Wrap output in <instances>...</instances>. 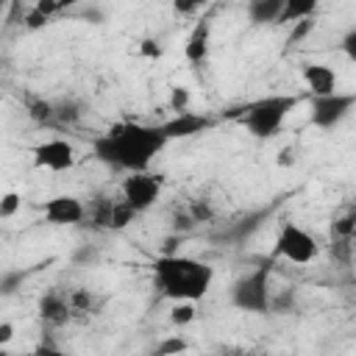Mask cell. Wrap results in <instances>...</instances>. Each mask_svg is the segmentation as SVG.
Segmentation results:
<instances>
[{
  "label": "cell",
  "mask_w": 356,
  "mask_h": 356,
  "mask_svg": "<svg viewBox=\"0 0 356 356\" xmlns=\"http://www.w3.org/2000/svg\"><path fill=\"white\" fill-rule=\"evenodd\" d=\"M209 50H211V19H209V17H200V19L192 25L189 36H186L184 58H186L189 64L200 67V64H206Z\"/></svg>",
  "instance_id": "12"
},
{
  "label": "cell",
  "mask_w": 356,
  "mask_h": 356,
  "mask_svg": "<svg viewBox=\"0 0 356 356\" xmlns=\"http://www.w3.org/2000/svg\"><path fill=\"white\" fill-rule=\"evenodd\" d=\"M0 356H11V353H8V350H0Z\"/></svg>",
  "instance_id": "33"
},
{
  "label": "cell",
  "mask_w": 356,
  "mask_h": 356,
  "mask_svg": "<svg viewBox=\"0 0 356 356\" xmlns=\"http://www.w3.org/2000/svg\"><path fill=\"white\" fill-rule=\"evenodd\" d=\"M67 298H70L72 314H75V312H81V314H89V312H95V309H97V300H95V295H92L89 289H72Z\"/></svg>",
  "instance_id": "18"
},
{
  "label": "cell",
  "mask_w": 356,
  "mask_h": 356,
  "mask_svg": "<svg viewBox=\"0 0 356 356\" xmlns=\"http://www.w3.org/2000/svg\"><path fill=\"white\" fill-rule=\"evenodd\" d=\"M153 284L156 289L172 300H203L214 284V270L211 264L192 259V256H181V253H161L159 259H153Z\"/></svg>",
  "instance_id": "2"
},
{
  "label": "cell",
  "mask_w": 356,
  "mask_h": 356,
  "mask_svg": "<svg viewBox=\"0 0 356 356\" xmlns=\"http://www.w3.org/2000/svg\"><path fill=\"white\" fill-rule=\"evenodd\" d=\"M11 339H14V323H11V320H3V323H0V345L6 348Z\"/></svg>",
  "instance_id": "29"
},
{
  "label": "cell",
  "mask_w": 356,
  "mask_h": 356,
  "mask_svg": "<svg viewBox=\"0 0 356 356\" xmlns=\"http://www.w3.org/2000/svg\"><path fill=\"white\" fill-rule=\"evenodd\" d=\"M161 125L145 122H117L92 142V153L111 170L122 172H147L153 159L167 147Z\"/></svg>",
  "instance_id": "1"
},
{
  "label": "cell",
  "mask_w": 356,
  "mask_h": 356,
  "mask_svg": "<svg viewBox=\"0 0 356 356\" xmlns=\"http://www.w3.org/2000/svg\"><path fill=\"white\" fill-rule=\"evenodd\" d=\"M295 106H298V95H267V97L248 103L239 114V122L248 128L250 136L273 139L284 128V122Z\"/></svg>",
  "instance_id": "3"
},
{
  "label": "cell",
  "mask_w": 356,
  "mask_h": 356,
  "mask_svg": "<svg viewBox=\"0 0 356 356\" xmlns=\"http://www.w3.org/2000/svg\"><path fill=\"white\" fill-rule=\"evenodd\" d=\"M22 209V195L19 192H3L0 197V220H11Z\"/></svg>",
  "instance_id": "24"
},
{
  "label": "cell",
  "mask_w": 356,
  "mask_h": 356,
  "mask_svg": "<svg viewBox=\"0 0 356 356\" xmlns=\"http://www.w3.org/2000/svg\"><path fill=\"white\" fill-rule=\"evenodd\" d=\"M331 234H334V239H353L356 236V211H348L345 217H339L331 225Z\"/></svg>",
  "instance_id": "21"
},
{
  "label": "cell",
  "mask_w": 356,
  "mask_h": 356,
  "mask_svg": "<svg viewBox=\"0 0 356 356\" xmlns=\"http://www.w3.org/2000/svg\"><path fill=\"white\" fill-rule=\"evenodd\" d=\"M200 8H203V3H175V11L178 14H195Z\"/></svg>",
  "instance_id": "32"
},
{
  "label": "cell",
  "mask_w": 356,
  "mask_h": 356,
  "mask_svg": "<svg viewBox=\"0 0 356 356\" xmlns=\"http://www.w3.org/2000/svg\"><path fill=\"white\" fill-rule=\"evenodd\" d=\"M39 314L47 325L53 328H61L72 320V306H70V298L67 295H58V292H47L42 295L39 300Z\"/></svg>",
  "instance_id": "14"
},
{
  "label": "cell",
  "mask_w": 356,
  "mask_h": 356,
  "mask_svg": "<svg viewBox=\"0 0 356 356\" xmlns=\"http://www.w3.org/2000/svg\"><path fill=\"white\" fill-rule=\"evenodd\" d=\"M189 348V342L184 339V337H167V339H161L156 348H153V353L150 356H178V353H184Z\"/></svg>",
  "instance_id": "20"
},
{
  "label": "cell",
  "mask_w": 356,
  "mask_h": 356,
  "mask_svg": "<svg viewBox=\"0 0 356 356\" xmlns=\"http://www.w3.org/2000/svg\"><path fill=\"white\" fill-rule=\"evenodd\" d=\"M312 31H314V17H312V19H303V22H298V25H292L286 44H298V42H300V39H306Z\"/></svg>",
  "instance_id": "27"
},
{
  "label": "cell",
  "mask_w": 356,
  "mask_h": 356,
  "mask_svg": "<svg viewBox=\"0 0 356 356\" xmlns=\"http://www.w3.org/2000/svg\"><path fill=\"white\" fill-rule=\"evenodd\" d=\"M136 50H139V56L147 58V61H159V58L164 56V44H161L159 39H153V36H145Z\"/></svg>",
  "instance_id": "25"
},
{
  "label": "cell",
  "mask_w": 356,
  "mask_h": 356,
  "mask_svg": "<svg viewBox=\"0 0 356 356\" xmlns=\"http://www.w3.org/2000/svg\"><path fill=\"white\" fill-rule=\"evenodd\" d=\"M189 103H192V95L186 86H172L170 89V108L175 114H186L189 111Z\"/></svg>",
  "instance_id": "23"
},
{
  "label": "cell",
  "mask_w": 356,
  "mask_h": 356,
  "mask_svg": "<svg viewBox=\"0 0 356 356\" xmlns=\"http://www.w3.org/2000/svg\"><path fill=\"white\" fill-rule=\"evenodd\" d=\"M300 78L309 89V97H328V95H337V86H339V75L334 67L328 64H320V61H309L300 67Z\"/></svg>",
  "instance_id": "11"
},
{
  "label": "cell",
  "mask_w": 356,
  "mask_h": 356,
  "mask_svg": "<svg viewBox=\"0 0 356 356\" xmlns=\"http://www.w3.org/2000/svg\"><path fill=\"white\" fill-rule=\"evenodd\" d=\"M278 164H281V167L295 164V147H292V145H286V147L278 150Z\"/></svg>",
  "instance_id": "31"
},
{
  "label": "cell",
  "mask_w": 356,
  "mask_h": 356,
  "mask_svg": "<svg viewBox=\"0 0 356 356\" xmlns=\"http://www.w3.org/2000/svg\"><path fill=\"white\" fill-rule=\"evenodd\" d=\"M195 317H197V312H195V303H189V300L172 303V309H170V323H172V325H178V328L189 325Z\"/></svg>",
  "instance_id": "19"
},
{
  "label": "cell",
  "mask_w": 356,
  "mask_h": 356,
  "mask_svg": "<svg viewBox=\"0 0 356 356\" xmlns=\"http://www.w3.org/2000/svg\"><path fill=\"white\" fill-rule=\"evenodd\" d=\"M89 214L86 220L92 222V228L100 231H122L136 220V211L120 197V200H108V197H97L92 200V206H86Z\"/></svg>",
  "instance_id": "8"
},
{
  "label": "cell",
  "mask_w": 356,
  "mask_h": 356,
  "mask_svg": "<svg viewBox=\"0 0 356 356\" xmlns=\"http://www.w3.org/2000/svg\"><path fill=\"white\" fill-rule=\"evenodd\" d=\"M22 356H36V353H33V350H31V353H22Z\"/></svg>",
  "instance_id": "34"
},
{
  "label": "cell",
  "mask_w": 356,
  "mask_h": 356,
  "mask_svg": "<svg viewBox=\"0 0 356 356\" xmlns=\"http://www.w3.org/2000/svg\"><path fill=\"white\" fill-rule=\"evenodd\" d=\"M78 117H81V106L78 103H72V100L56 103V122L58 125H72Z\"/></svg>",
  "instance_id": "22"
},
{
  "label": "cell",
  "mask_w": 356,
  "mask_h": 356,
  "mask_svg": "<svg viewBox=\"0 0 356 356\" xmlns=\"http://www.w3.org/2000/svg\"><path fill=\"white\" fill-rule=\"evenodd\" d=\"M189 217H192V222H209L214 217V211L206 200H195V203H189Z\"/></svg>",
  "instance_id": "26"
},
{
  "label": "cell",
  "mask_w": 356,
  "mask_h": 356,
  "mask_svg": "<svg viewBox=\"0 0 356 356\" xmlns=\"http://www.w3.org/2000/svg\"><path fill=\"white\" fill-rule=\"evenodd\" d=\"M231 303L239 312L250 314H267L273 306V292H270V267L259 264L256 270L245 273L234 286H231Z\"/></svg>",
  "instance_id": "4"
},
{
  "label": "cell",
  "mask_w": 356,
  "mask_h": 356,
  "mask_svg": "<svg viewBox=\"0 0 356 356\" xmlns=\"http://www.w3.org/2000/svg\"><path fill=\"white\" fill-rule=\"evenodd\" d=\"M33 353H36V356H64L53 342H42V345H36Z\"/></svg>",
  "instance_id": "30"
},
{
  "label": "cell",
  "mask_w": 356,
  "mask_h": 356,
  "mask_svg": "<svg viewBox=\"0 0 356 356\" xmlns=\"http://www.w3.org/2000/svg\"><path fill=\"white\" fill-rule=\"evenodd\" d=\"M161 189H164V175L159 172H131L122 178V186H120V197L136 211H147L159 197H161Z\"/></svg>",
  "instance_id": "6"
},
{
  "label": "cell",
  "mask_w": 356,
  "mask_h": 356,
  "mask_svg": "<svg viewBox=\"0 0 356 356\" xmlns=\"http://www.w3.org/2000/svg\"><path fill=\"white\" fill-rule=\"evenodd\" d=\"M339 50L345 53V58H348L350 64H356V28H350V31L342 36V42H339Z\"/></svg>",
  "instance_id": "28"
},
{
  "label": "cell",
  "mask_w": 356,
  "mask_h": 356,
  "mask_svg": "<svg viewBox=\"0 0 356 356\" xmlns=\"http://www.w3.org/2000/svg\"><path fill=\"white\" fill-rule=\"evenodd\" d=\"M275 256H281L289 264H312L320 256V242L303 225L284 222L275 236Z\"/></svg>",
  "instance_id": "5"
},
{
  "label": "cell",
  "mask_w": 356,
  "mask_h": 356,
  "mask_svg": "<svg viewBox=\"0 0 356 356\" xmlns=\"http://www.w3.org/2000/svg\"><path fill=\"white\" fill-rule=\"evenodd\" d=\"M284 11V0H250L248 3V17L256 25H278Z\"/></svg>",
  "instance_id": "15"
},
{
  "label": "cell",
  "mask_w": 356,
  "mask_h": 356,
  "mask_svg": "<svg viewBox=\"0 0 356 356\" xmlns=\"http://www.w3.org/2000/svg\"><path fill=\"white\" fill-rule=\"evenodd\" d=\"M89 214L86 203L75 195H56L42 203V217L47 225H78Z\"/></svg>",
  "instance_id": "10"
},
{
  "label": "cell",
  "mask_w": 356,
  "mask_h": 356,
  "mask_svg": "<svg viewBox=\"0 0 356 356\" xmlns=\"http://www.w3.org/2000/svg\"><path fill=\"white\" fill-rule=\"evenodd\" d=\"M31 159L39 170H47V172H67L75 167V147L70 139H61V136H53V139H44L39 142L33 150H31Z\"/></svg>",
  "instance_id": "9"
},
{
  "label": "cell",
  "mask_w": 356,
  "mask_h": 356,
  "mask_svg": "<svg viewBox=\"0 0 356 356\" xmlns=\"http://www.w3.org/2000/svg\"><path fill=\"white\" fill-rule=\"evenodd\" d=\"M211 128V120L203 117V114H195V111H186V114H175L172 120L161 122V131L167 139H184V136H195L200 131Z\"/></svg>",
  "instance_id": "13"
},
{
  "label": "cell",
  "mask_w": 356,
  "mask_h": 356,
  "mask_svg": "<svg viewBox=\"0 0 356 356\" xmlns=\"http://www.w3.org/2000/svg\"><path fill=\"white\" fill-rule=\"evenodd\" d=\"M25 108H28V117H31L33 122H42V125H53V122H56V103H53V100L28 97V100H25Z\"/></svg>",
  "instance_id": "17"
},
{
  "label": "cell",
  "mask_w": 356,
  "mask_h": 356,
  "mask_svg": "<svg viewBox=\"0 0 356 356\" xmlns=\"http://www.w3.org/2000/svg\"><path fill=\"white\" fill-rule=\"evenodd\" d=\"M353 106H356V95H350V92H337L328 97H312L309 100V122L320 131H331L350 114Z\"/></svg>",
  "instance_id": "7"
},
{
  "label": "cell",
  "mask_w": 356,
  "mask_h": 356,
  "mask_svg": "<svg viewBox=\"0 0 356 356\" xmlns=\"http://www.w3.org/2000/svg\"><path fill=\"white\" fill-rule=\"evenodd\" d=\"M314 11H317V3L314 0H284V11H281V19L278 22L298 25L303 19H312Z\"/></svg>",
  "instance_id": "16"
}]
</instances>
